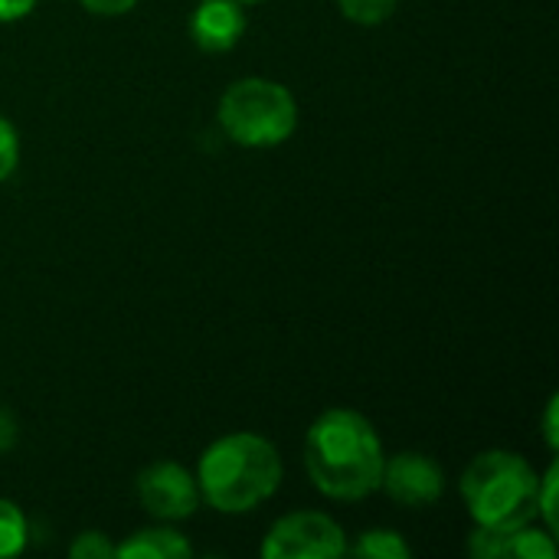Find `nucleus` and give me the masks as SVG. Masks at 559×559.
<instances>
[{"label":"nucleus","mask_w":559,"mask_h":559,"mask_svg":"<svg viewBox=\"0 0 559 559\" xmlns=\"http://www.w3.org/2000/svg\"><path fill=\"white\" fill-rule=\"evenodd\" d=\"M239 3H242V7H246V3H262V0H239Z\"/></svg>","instance_id":"obj_20"},{"label":"nucleus","mask_w":559,"mask_h":559,"mask_svg":"<svg viewBox=\"0 0 559 559\" xmlns=\"http://www.w3.org/2000/svg\"><path fill=\"white\" fill-rule=\"evenodd\" d=\"M69 557L72 559H108V557H115V544H111L105 534H98V531H85V534H79V537L72 540V547H69Z\"/></svg>","instance_id":"obj_15"},{"label":"nucleus","mask_w":559,"mask_h":559,"mask_svg":"<svg viewBox=\"0 0 559 559\" xmlns=\"http://www.w3.org/2000/svg\"><path fill=\"white\" fill-rule=\"evenodd\" d=\"M537 472L508 449L481 452L462 475V498L478 527L514 531L537 518Z\"/></svg>","instance_id":"obj_3"},{"label":"nucleus","mask_w":559,"mask_h":559,"mask_svg":"<svg viewBox=\"0 0 559 559\" xmlns=\"http://www.w3.org/2000/svg\"><path fill=\"white\" fill-rule=\"evenodd\" d=\"M246 33V10L239 0H200L190 16V36L203 52H229Z\"/></svg>","instance_id":"obj_8"},{"label":"nucleus","mask_w":559,"mask_h":559,"mask_svg":"<svg viewBox=\"0 0 559 559\" xmlns=\"http://www.w3.org/2000/svg\"><path fill=\"white\" fill-rule=\"evenodd\" d=\"M138 498L154 521H187L200 508L197 478L177 462H154L138 475Z\"/></svg>","instance_id":"obj_6"},{"label":"nucleus","mask_w":559,"mask_h":559,"mask_svg":"<svg viewBox=\"0 0 559 559\" xmlns=\"http://www.w3.org/2000/svg\"><path fill=\"white\" fill-rule=\"evenodd\" d=\"M544 436H547V445L550 449H557L559 445V436H557V396L550 400V406H547V419H544Z\"/></svg>","instance_id":"obj_19"},{"label":"nucleus","mask_w":559,"mask_h":559,"mask_svg":"<svg viewBox=\"0 0 559 559\" xmlns=\"http://www.w3.org/2000/svg\"><path fill=\"white\" fill-rule=\"evenodd\" d=\"M193 554L187 537L170 527H144L134 531L124 544L115 547V557L121 559H183Z\"/></svg>","instance_id":"obj_9"},{"label":"nucleus","mask_w":559,"mask_h":559,"mask_svg":"<svg viewBox=\"0 0 559 559\" xmlns=\"http://www.w3.org/2000/svg\"><path fill=\"white\" fill-rule=\"evenodd\" d=\"M380 488L403 508H426L442 498L445 475L436 459L423 452H400L383 462Z\"/></svg>","instance_id":"obj_7"},{"label":"nucleus","mask_w":559,"mask_h":559,"mask_svg":"<svg viewBox=\"0 0 559 559\" xmlns=\"http://www.w3.org/2000/svg\"><path fill=\"white\" fill-rule=\"evenodd\" d=\"M383 442L367 416L354 409L321 413L305 436V472L334 501H360L380 488Z\"/></svg>","instance_id":"obj_1"},{"label":"nucleus","mask_w":559,"mask_h":559,"mask_svg":"<svg viewBox=\"0 0 559 559\" xmlns=\"http://www.w3.org/2000/svg\"><path fill=\"white\" fill-rule=\"evenodd\" d=\"M39 0H0V23H13V20H23L26 13L36 10Z\"/></svg>","instance_id":"obj_18"},{"label":"nucleus","mask_w":559,"mask_h":559,"mask_svg":"<svg viewBox=\"0 0 559 559\" xmlns=\"http://www.w3.org/2000/svg\"><path fill=\"white\" fill-rule=\"evenodd\" d=\"M216 118L239 147H278L298 128V102L282 82L246 75L223 92Z\"/></svg>","instance_id":"obj_4"},{"label":"nucleus","mask_w":559,"mask_h":559,"mask_svg":"<svg viewBox=\"0 0 559 559\" xmlns=\"http://www.w3.org/2000/svg\"><path fill=\"white\" fill-rule=\"evenodd\" d=\"M282 475V455L265 436L229 432L206 445L193 478L200 501L219 514H249L278 491Z\"/></svg>","instance_id":"obj_2"},{"label":"nucleus","mask_w":559,"mask_h":559,"mask_svg":"<svg viewBox=\"0 0 559 559\" xmlns=\"http://www.w3.org/2000/svg\"><path fill=\"white\" fill-rule=\"evenodd\" d=\"M79 3L95 16H121V13L134 10L138 0H79Z\"/></svg>","instance_id":"obj_17"},{"label":"nucleus","mask_w":559,"mask_h":559,"mask_svg":"<svg viewBox=\"0 0 559 559\" xmlns=\"http://www.w3.org/2000/svg\"><path fill=\"white\" fill-rule=\"evenodd\" d=\"M26 537H29V527H26L23 511L13 501L0 498V559L23 554Z\"/></svg>","instance_id":"obj_12"},{"label":"nucleus","mask_w":559,"mask_h":559,"mask_svg":"<svg viewBox=\"0 0 559 559\" xmlns=\"http://www.w3.org/2000/svg\"><path fill=\"white\" fill-rule=\"evenodd\" d=\"M347 554H354V557H370V559H409L413 557L409 544H406V540H403L396 531H386V527L360 534V540H357L354 547H347Z\"/></svg>","instance_id":"obj_11"},{"label":"nucleus","mask_w":559,"mask_h":559,"mask_svg":"<svg viewBox=\"0 0 559 559\" xmlns=\"http://www.w3.org/2000/svg\"><path fill=\"white\" fill-rule=\"evenodd\" d=\"M501 557L514 559H554L557 557V540L550 531H537L531 524L504 531V547Z\"/></svg>","instance_id":"obj_10"},{"label":"nucleus","mask_w":559,"mask_h":559,"mask_svg":"<svg viewBox=\"0 0 559 559\" xmlns=\"http://www.w3.org/2000/svg\"><path fill=\"white\" fill-rule=\"evenodd\" d=\"M347 537L341 524L321 511H295L278 518L265 540L262 557L265 559H337L347 554Z\"/></svg>","instance_id":"obj_5"},{"label":"nucleus","mask_w":559,"mask_h":559,"mask_svg":"<svg viewBox=\"0 0 559 559\" xmlns=\"http://www.w3.org/2000/svg\"><path fill=\"white\" fill-rule=\"evenodd\" d=\"M16 164H20V134H16V128L0 115V183H3L7 177H13Z\"/></svg>","instance_id":"obj_16"},{"label":"nucleus","mask_w":559,"mask_h":559,"mask_svg":"<svg viewBox=\"0 0 559 559\" xmlns=\"http://www.w3.org/2000/svg\"><path fill=\"white\" fill-rule=\"evenodd\" d=\"M557 462L547 468L544 478H537V514L547 521V531H550V534H554V527H557Z\"/></svg>","instance_id":"obj_14"},{"label":"nucleus","mask_w":559,"mask_h":559,"mask_svg":"<svg viewBox=\"0 0 559 559\" xmlns=\"http://www.w3.org/2000/svg\"><path fill=\"white\" fill-rule=\"evenodd\" d=\"M337 7L347 20H354L360 26H377L393 16L400 0H337Z\"/></svg>","instance_id":"obj_13"}]
</instances>
